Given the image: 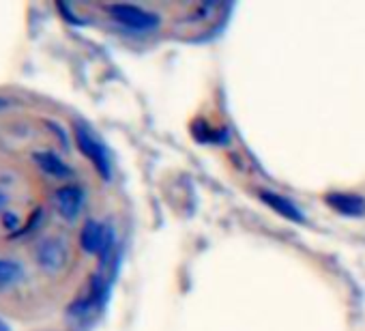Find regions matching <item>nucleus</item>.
<instances>
[{
    "mask_svg": "<svg viewBox=\"0 0 365 331\" xmlns=\"http://www.w3.org/2000/svg\"><path fill=\"white\" fill-rule=\"evenodd\" d=\"M80 243L84 248V252L88 254H108V250L112 248V233L95 220H88L82 228L80 235Z\"/></svg>",
    "mask_w": 365,
    "mask_h": 331,
    "instance_id": "obj_3",
    "label": "nucleus"
},
{
    "mask_svg": "<svg viewBox=\"0 0 365 331\" xmlns=\"http://www.w3.org/2000/svg\"><path fill=\"white\" fill-rule=\"evenodd\" d=\"M329 203L335 205L339 211H346V213H361L365 209V203L361 198H354V196H331Z\"/></svg>",
    "mask_w": 365,
    "mask_h": 331,
    "instance_id": "obj_8",
    "label": "nucleus"
},
{
    "mask_svg": "<svg viewBox=\"0 0 365 331\" xmlns=\"http://www.w3.org/2000/svg\"><path fill=\"white\" fill-rule=\"evenodd\" d=\"M24 280V269L16 260H0V286H14Z\"/></svg>",
    "mask_w": 365,
    "mask_h": 331,
    "instance_id": "obj_7",
    "label": "nucleus"
},
{
    "mask_svg": "<svg viewBox=\"0 0 365 331\" xmlns=\"http://www.w3.org/2000/svg\"><path fill=\"white\" fill-rule=\"evenodd\" d=\"M54 203L63 218L73 220L80 215V211L84 207V190L78 185H65L54 194Z\"/></svg>",
    "mask_w": 365,
    "mask_h": 331,
    "instance_id": "obj_5",
    "label": "nucleus"
},
{
    "mask_svg": "<svg viewBox=\"0 0 365 331\" xmlns=\"http://www.w3.org/2000/svg\"><path fill=\"white\" fill-rule=\"evenodd\" d=\"M0 331H9V329H7V325H5L3 320H0Z\"/></svg>",
    "mask_w": 365,
    "mask_h": 331,
    "instance_id": "obj_9",
    "label": "nucleus"
},
{
    "mask_svg": "<svg viewBox=\"0 0 365 331\" xmlns=\"http://www.w3.org/2000/svg\"><path fill=\"white\" fill-rule=\"evenodd\" d=\"M76 142H78L80 151L93 161V166L97 168V173H99L101 177L108 179V177H110V159H108L106 148L101 146V142H99L86 127H82V125L76 127Z\"/></svg>",
    "mask_w": 365,
    "mask_h": 331,
    "instance_id": "obj_2",
    "label": "nucleus"
},
{
    "mask_svg": "<svg viewBox=\"0 0 365 331\" xmlns=\"http://www.w3.org/2000/svg\"><path fill=\"white\" fill-rule=\"evenodd\" d=\"M7 106V99H0V108H5Z\"/></svg>",
    "mask_w": 365,
    "mask_h": 331,
    "instance_id": "obj_10",
    "label": "nucleus"
},
{
    "mask_svg": "<svg viewBox=\"0 0 365 331\" xmlns=\"http://www.w3.org/2000/svg\"><path fill=\"white\" fill-rule=\"evenodd\" d=\"M33 159L39 166L41 173H46V175H50L54 179H65V177L71 175L69 166L61 157H56L54 153H50V151H37V153H33Z\"/></svg>",
    "mask_w": 365,
    "mask_h": 331,
    "instance_id": "obj_6",
    "label": "nucleus"
},
{
    "mask_svg": "<svg viewBox=\"0 0 365 331\" xmlns=\"http://www.w3.org/2000/svg\"><path fill=\"white\" fill-rule=\"evenodd\" d=\"M67 260V248L61 239H43L37 248V263L46 271H58Z\"/></svg>",
    "mask_w": 365,
    "mask_h": 331,
    "instance_id": "obj_4",
    "label": "nucleus"
},
{
    "mask_svg": "<svg viewBox=\"0 0 365 331\" xmlns=\"http://www.w3.org/2000/svg\"><path fill=\"white\" fill-rule=\"evenodd\" d=\"M106 11L110 14V18L118 24H123L129 31L135 33H153L159 26V18L138 5H108Z\"/></svg>",
    "mask_w": 365,
    "mask_h": 331,
    "instance_id": "obj_1",
    "label": "nucleus"
}]
</instances>
